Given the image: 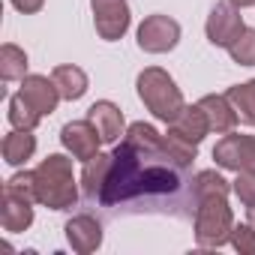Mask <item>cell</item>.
I'll use <instances>...</instances> for the list:
<instances>
[{"mask_svg": "<svg viewBox=\"0 0 255 255\" xmlns=\"http://www.w3.org/2000/svg\"><path fill=\"white\" fill-rule=\"evenodd\" d=\"M99 204L129 213H171L192 216L198 201L186 165L174 162L162 144V135L150 123H132L123 141L111 153Z\"/></svg>", "mask_w": 255, "mask_h": 255, "instance_id": "6da1fadb", "label": "cell"}, {"mask_svg": "<svg viewBox=\"0 0 255 255\" xmlns=\"http://www.w3.org/2000/svg\"><path fill=\"white\" fill-rule=\"evenodd\" d=\"M78 198L75 180H72V162L60 153L48 156L36 168V201L48 204L51 210H66Z\"/></svg>", "mask_w": 255, "mask_h": 255, "instance_id": "7a4b0ae2", "label": "cell"}, {"mask_svg": "<svg viewBox=\"0 0 255 255\" xmlns=\"http://www.w3.org/2000/svg\"><path fill=\"white\" fill-rule=\"evenodd\" d=\"M138 96L153 111V117H159L165 123H174V117L186 108L177 84L171 81V75L156 69V66H150L138 75Z\"/></svg>", "mask_w": 255, "mask_h": 255, "instance_id": "3957f363", "label": "cell"}, {"mask_svg": "<svg viewBox=\"0 0 255 255\" xmlns=\"http://www.w3.org/2000/svg\"><path fill=\"white\" fill-rule=\"evenodd\" d=\"M234 231L231 210L225 204V195H213L198 201L195 207V237L201 246H222Z\"/></svg>", "mask_w": 255, "mask_h": 255, "instance_id": "277c9868", "label": "cell"}, {"mask_svg": "<svg viewBox=\"0 0 255 255\" xmlns=\"http://www.w3.org/2000/svg\"><path fill=\"white\" fill-rule=\"evenodd\" d=\"M213 159L228 171H255V135L225 132V138L213 147Z\"/></svg>", "mask_w": 255, "mask_h": 255, "instance_id": "5b68a950", "label": "cell"}, {"mask_svg": "<svg viewBox=\"0 0 255 255\" xmlns=\"http://www.w3.org/2000/svg\"><path fill=\"white\" fill-rule=\"evenodd\" d=\"M177 39H180V24L168 15H150L138 27V48L150 51V54L171 51L177 45Z\"/></svg>", "mask_w": 255, "mask_h": 255, "instance_id": "8992f818", "label": "cell"}, {"mask_svg": "<svg viewBox=\"0 0 255 255\" xmlns=\"http://www.w3.org/2000/svg\"><path fill=\"white\" fill-rule=\"evenodd\" d=\"M93 3V21H96V33L108 42L120 39L129 27V6L126 0H90Z\"/></svg>", "mask_w": 255, "mask_h": 255, "instance_id": "52a82bcc", "label": "cell"}, {"mask_svg": "<svg viewBox=\"0 0 255 255\" xmlns=\"http://www.w3.org/2000/svg\"><path fill=\"white\" fill-rule=\"evenodd\" d=\"M243 18L237 12V6L231 3V0H225V3H216L210 18H207V39L219 48H228L240 33H243Z\"/></svg>", "mask_w": 255, "mask_h": 255, "instance_id": "ba28073f", "label": "cell"}, {"mask_svg": "<svg viewBox=\"0 0 255 255\" xmlns=\"http://www.w3.org/2000/svg\"><path fill=\"white\" fill-rule=\"evenodd\" d=\"M60 141H63V147H66L75 159H84V162H87L90 156H96V153H99V144H102L96 126H93L90 120H72V123H66L63 132H60Z\"/></svg>", "mask_w": 255, "mask_h": 255, "instance_id": "9c48e42d", "label": "cell"}, {"mask_svg": "<svg viewBox=\"0 0 255 255\" xmlns=\"http://www.w3.org/2000/svg\"><path fill=\"white\" fill-rule=\"evenodd\" d=\"M42 117L45 114H51L54 108H57V102L63 99L60 96V90H57V84H54V78H45V75H27V78H21V90H18Z\"/></svg>", "mask_w": 255, "mask_h": 255, "instance_id": "30bf717a", "label": "cell"}, {"mask_svg": "<svg viewBox=\"0 0 255 255\" xmlns=\"http://www.w3.org/2000/svg\"><path fill=\"white\" fill-rule=\"evenodd\" d=\"M87 120L96 126L102 144H114V141L123 135V111H120L114 102H108V99L93 102V105L87 108Z\"/></svg>", "mask_w": 255, "mask_h": 255, "instance_id": "8fae6325", "label": "cell"}, {"mask_svg": "<svg viewBox=\"0 0 255 255\" xmlns=\"http://www.w3.org/2000/svg\"><path fill=\"white\" fill-rule=\"evenodd\" d=\"M66 240H69V246L75 252L87 255V252L99 249V243H102V225L93 216L81 213V216H75V219L66 222Z\"/></svg>", "mask_w": 255, "mask_h": 255, "instance_id": "7c38bea8", "label": "cell"}, {"mask_svg": "<svg viewBox=\"0 0 255 255\" xmlns=\"http://www.w3.org/2000/svg\"><path fill=\"white\" fill-rule=\"evenodd\" d=\"M201 111L207 114V123H210V132H231L234 126H237V111H234V105L228 102V96H204L201 102Z\"/></svg>", "mask_w": 255, "mask_h": 255, "instance_id": "4fadbf2b", "label": "cell"}, {"mask_svg": "<svg viewBox=\"0 0 255 255\" xmlns=\"http://www.w3.org/2000/svg\"><path fill=\"white\" fill-rule=\"evenodd\" d=\"M171 132H177V135H183L186 141L198 144V141L210 132V123H207V114L201 111V105H186V108L174 117Z\"/></svg>", "mask_w": 255, "mask_h": 255, "instance_id": "5bb4252c", "label": "cell"}, {"mask_svg": "<svg viewBox=\"0 0 255 255\" xmlns=\"http://www.w3.org/2000/svg\"><path fill=\"white\" fill-rule=\"evenodd\" d=\"M111 168V153H96L84 162V171H81V186H84V195L87 198H96L99 201V192H102V183H105V174Z\"/></svg>", "mask_w": 255, "mask_h": 255, "instance_id": "9a60e30c", "label": "cell"}, {"mask_svg": "<svg viewBox=\"0 0 255 255\" xmlns=\"http://www.w3.org/2000/svg\"><path fill=\"white\" fill-rule=\"evenodd\" d=\"M30 132H33V129H15V132H9V135L3 138V159H6L9 165H21V162H27V159L33 156L36 138H33Z\"/></svg>", "mask_w": 255, "mask_h": 255, "instance_id": "2e32d148", "label": "cell"}, {"mask_svg": "<svg viewBox=\"0 0 255 255\" xmlns=\"http://www.w3.org/2000/svg\"><path fill=\"white\" fill-rule=\"evenodd\" d=\"M30 222H33V207H30V201H21V198L3 192V228H6L9 234H18V231L30 228Z\"/></svg>", "mask_w": 255, "mask_h": 255, "instance_id": "e0dca14e", "label": "cell"}, {"mask_svg": "<svg viewBox=\"0 0 255 255\" xmlns=\"http://www.w3.org/2000/svg\"><path fill=\"white\" fill-rule=\"evenodd\" d=\"M51 78H54V84H57L63 99H81L87 93V75L78 66H57L51 72Z\"/></svg>", "mask_w": 255, "mask_h": 255, "instance_id": "ac0fdd59", "label": "cell"}, {"mask_svg": "<svg viewBox=\"0 0 255 255\" xmlns=\"http://www.w3.org/2000/svg\"><path fill=\"white\" fill-rule=\"evenodd\" d=\"M228 102L234 105L237 117L249 126H255V81H246V84H234L228 93Z\"/></svg>", "mask_w": 255, "mask_h": 255, "instance_id": "d6986e66", "label": "cell"}, {"mask_svg": "<svg viewBox=\"0 0 255 255\" xmlns=\"http://www.w3.org/2000/svg\"><path fill=\"white\" fill-rule=\"evenodd\" d=\"M39 120H42V114H39L21 93H15V96L9 99V123L15 126V129H33Z\"/></svg>", "mask_w": 255, "mask_h": 255, "instance_id": "ffe728a7", "label": "cell"}, {"mask_svg": "<svg viewBox=\"0 0 255 255\" xmlns=\"http://www.w3.org/2000/svg\"><path fill=\"white\" fill-rule=\"evenodd\" d=\"M24 69H27V54L21 48H15V45L0 48V75H3V81L24 78Z\"/></svg>", "mask_w": 255, "mask_h": 255, "instance_id": "44dd1931", "label": "cell"}, {"mask_svg": "<svg viewBox=\"0 0 255 255\" xmlns=\"http://www.w3.org/2000/svg\"><path fill=\"white\" fill-rule=\"evenodd\" d=\"M192 189H195V201H204V198H213V195H228L231 186L216 171H201V174H195Z\"/></svg>", "mask_w": 255, "mask_h": 255, "instance_id": "7402d4cb", "label": "cell"}, {"mask_svg": "<svg viewBox=\"0 0 255 255\" xmlns=\"http://www.w3.org/2000/svg\"><path fill=\"white\" fill-rule=\"evenodd\" d=\"M228 54L240 66H255V30L252 27H243V33L228 45Z\"/></svg>", "mask_w": 255, "mask_h": 255, "instance_id": "603a6c76", "label": "cell"}, {"mask_svg": "<svg viewBox=\"0 0 255 255\" xmlns=\"http://www.w3.org/2000/svg\"><path fill=\"white\" fill-rule=\"evenodd\" d=\"M3 192L33 204V201H36V171H21V174L9 177L6 186H3Z\"/></svg>", "mask_w": 255, "mask_h": 255, "instance_id": "cb8c5ba5", "label": "cell"}, {"mask_svg": "<svg viewBox=\"0 0 255 255\" xmlns=\"http://www.w3.org/2000/svg\"><path fill=\"white\" fill-rule=\"evenodd\" d=\"M234 192L246 207H255V171H237Z\"/></svg>", "mask_w": 255, "mask_h": 255, "instance_id": "d4e9b609", "label": "cell"}, {"mask_svg": "<svg viewBox=\"0 0 255 255\" xmlns=\"http://www.w3.org/2000/svg\"><path fill=\"white\" fill-rule=\"evenodd\" d=\"M231 243H234L237 252L252 255V252H255V228H252L249 222H246V225H234V231H231Z\"/></svg>", "mask_w": 255, "mask_h": 255, "instance_id": "484cf974", "label": "cell"}, {"mask_svg": "<svg viewBox=\"0 0 255 255\" xmlns=\"http://www.w3.org/2000/svg\"><path fill=\"white\" fill-rule=\"evenodd\" d=\"M15 3V9H21V12H39L42 9V0H12Z\"/></svg>", "mask_w": 255, "mask_h": 255, "instance_id": "4316f807", "label": "cell"}, {"mask_svg": "<svg viewBox=\"0 0 255 255\" xmlns=\"http://www.w3.org/2000/svg\"><path fill=\"white\" fill-rule=\"evenodd\" d=\"M231 3H234L237 9H246V6H255V0H231Z\"/></svg>", "mask_w": 255, "mask_h": 255, "instance_id": "83f0119b", "label": "cell"}, {"mask_svg": "<svg viewBox=\"0 0 255 255\" xmlns=\"http://www.w3.org/2000/svg\"><path fill=\"white\" fill-rule=\"evenodd\" d=\"M246 222H249V225L255 228V207H249V219H246Z\"/></svg>", "mask_w": 255, "mask_h": 255, "instance_id": "f1b7e54d", "label": "cell"}]
</instances>
